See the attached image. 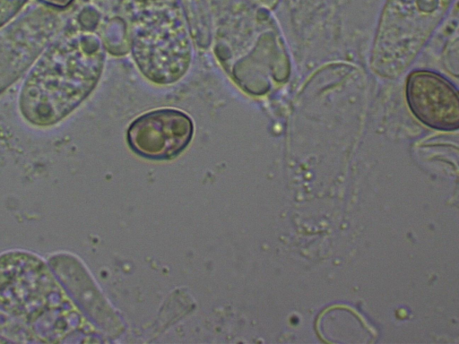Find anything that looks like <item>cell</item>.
<instances>
[{"label": "cell", "mask_w": 459, "mask_h": 344, "mask_svg": "<svg viewBox=\"0 0 459 344\" xmlns=\"http://www.w3.org/2000/svg\"><path fill=\"white\" fill-rule=\"evenodd\" d=\"M101 62L95 36L70 31L56 36L23 82L18 99L22 117L40 127L61 122L92 90Z\"/></svg>", "instance_id": "cell-1"}, {"label": "cell", "mask_w": 459, "mask_h": 344, "mask_svg": "<svg viewBox=\"0 0 459 344\" xmlns=\"http://www.w3.org/2000/svg\"><path fill=\"white\" fill-rule=\"evenodd\" d=\"M453 0H387L371 56L372 68L384 77L401 73L444 19Z\"/></svg>", "instance_id": "cell-2"}, {"label": "cell", "mask_w": 459, "mask_h": 344, "mask_svg": "<svg viewBox=\"0 0 459 344\" xmlns=\"http://www.w3.org/2000/svg\"><path fill=\"white\" fill-rule=\"evenodd\" d=\"M58 29L55 15L35 12L0 31V94L39 57Z\"/></svg>", "instance_id": "cell-3"}, {"label": "cell", "mask_w": 459, "mask_h": 344, "mask_svg": "<svg viewBox=\"0 0 459 344\" xmlns=\"http://www.w3.org/2000/svg\"><path fill=\"white\" fill-rule=\"evenodd\" d=\"M405 91L411 111L422 124L442 131L458 128V93L446 78L433 72L414 71L408 76Z\"/></svg>", "instance_id": "cell-4"}, {"label": "cell", "mask_w": 459, "mask_h": 344, "mask_svg": "<svg viewBox=\"0 0 459 344\" xmlns=\"http://www.w3.org/2000/svg\"><path fill=\"white\" fill-rule=\"evenodd\" d=\"M193 133L187 116L172 109L156 110L138 117L129 127L128 142L134 151L151 159H168L188 144Z\"/></svg>", "instance_id": "cell-5"}, {"label": "cell", "mask_w": 459, "mask_h": 344, "mask_svg": "<svg viewBox=\"0 0 459 344\" xmlns=\"http://www.w3.org/2000/svg\"><path fill=\"white\" fill-rule=\"evenodd\" d=\"M26 0H0V27L20 10Z\"/></svg>", "instance_id": "cell-6"}, {"label": "cell", "mask_w": 459, "mask_h": 344, "mask_svg": "<svg viewBox=\"0 0 459 344\" xmlns=\"http://www.w3.org/2000/svg\"><path fill=\"white\" fill-rule=\"evenodd\" d=\"M46 4L55 8H65L72 4L74 0H40Z\"/></svg>", "instance_id": "cell-7"}]
</instances>
